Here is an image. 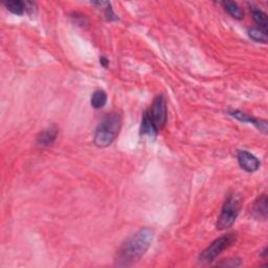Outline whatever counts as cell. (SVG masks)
I'll use <instances>...</instances> for the list:
<instances>
[{"instance_id":"6da1fadb","label":"cell","mask_w":268,"mask_h":268,"mask_svg":"<svg viewBox=\"0 0 268 268\" xmlns=\"http://www.w3.org/2000/svg\"><path fill=\"white\" fill-rule=\"evenodd\" d=\"M154 239V232L150 228H142L131 235L115 255V263L118 266H130L139 261L150 249Z\"/></svg>"},{"instance_id":"7a4b0ae2","label":"cell","mask_w":268,"mask_h":268,"mask_svg":"<svg viewBox=\"0 0 268 268\" xmlns=\"http://www.w3.org/2000/svg\"><path fill=\"white\" fill-rule=\"evenodd\" d=\"M121 127V116L117 112L107 114L101 124L97 126L93 142L99 148H106L110 146L117 137Z\"/></svg>"},{"instance_id":"3957f363","label":"cell","mask_w":268,"mask_h":268,"mask_svg":"<svg viewBox=\"0 0 268 268\" xmlns=\"http://www.w3.org/2000/svg\"><path fill=\"white\" fill-rule=\"evenodd\" d=\"M237 240V234L231 233L214 240L211 244L199 255L198 261L202 264H209L216 260L225 250L230 249Z\"/></svg>"},{"instance_id":"277c9868","label":"cell","mask_w":268,"mask_h":268,"mask_svg":"<svg viewBox=\"0 0 268 268\" xmlns=\"http://www.w3.org/2000/svg\"><path fill=\"white\" fill-rule=\"evenodd\" d=\"M241 208V200L237 196V195L233 194L225 200L221 213L218 217L217 220V229L219 231H223L229 228H231L234 222L236 221V219L239 215Z\"/></svg>"},{"instance_id":"5b68a950","label":"cell","mask_w":268,"mask_h":268,"mask_svg":"<svg viewBox=\"0 0 268 268\" xmlns=\"http://www.w3.org/2000/svg\"><path fill=\"white\" fill-rule=\"evenodd\" d=\"M148 112L156 129L158 131L161 130L166 126L168 119L167 101L162 94H159L155 97L152 103V106Z\"/></svg>"},{"instance_id":"8992f818","label":"cell","mask_w":268,"mask_h":268,"mask_svg":"<svg viewBox=\"0 0 268 268\" xmlns=\"http://www.w3.org/2000/svg\"><path fill=\"white\" fill-rule=\"evenodd\" d=\"M237 158L240 167L244 170V171L250 173L258 171L261 166L260 160L254 154L250 153L246 150H239Z\"/></svg>"},{"instance_id":"52a82bcc","label":"cell","mask_w":268,"mask_h":268,"mask_svg":"<svg viewBox=\"0 0 268 268\" xmlns=\"http://www.w3.org/2000/svg\"><path fill=\"white\" fill-rule=\"evenodd\" d=\"M267 214H268V199L267 196L261 195V196L254 202L252 207V215L254 218L258 219L260 221L267 220Z\"/></svg>"},{"instance_id":"ba28073f","label":"cell","mask_w":268,"mask_h":268,"mask_svg":"<svg viewBox=\"0 0 268 268\" xmlns=\"http://www.w3.org/2000/svg\"><path fill=\"white\" fill-rule=\"evenodd\" d=\"M234 118L240 120V121H244V123H250L256 126L258 129H260L263 133L267 132V121L266 120H258L255 117L242 112L240 110H231L229 112Z\"/></svg>"},{"instance_id":"9c48e42d","label":"cell","mask_w":268,"mask_h":268,"mask_svg":"<svg viewBox=\"0 0 268 268\" xmlns=\"http://www.w3.org/2000/svg\"><path fill=\"white\" fill-rule=\"evenodd\" d=\"M59 133V129L57 126H51L41 133H39L37 137V145H39L40 147H50L52 146L55 140L57 139Z\"/></svg>"},{"instance_id":"30bf717a","label":"cell","mask_w":268,"mask_h":268,"mask_svg":"<svg viewBox=\"0 0 268 268\" xmlns=\"http://www.w3.org/2000/svg\"><path fill=\"white\" fill-rule=\"evenodd\" d=\"M158 133V130L154 126L153 121L149 115V112H145L141 120V126H140V134L142 136H148V137H155Z\"/></svg>"},{"instance_id":"8fae6325","label":"cell","mask_w":268,"mask_h":268,"mask_svg":"<svg viewBox=\"0 0 268 268\" xmlns=\"http://www.w3.org/2000/svg\"><path fill=\"white\" fill-rule=\"evenodd\" d=\"M222 6L223 8L225 9V11L235 19L237 20H241L244 18V12H243V10L238 6L237 3H234V2H223L222 3Z\"/></svg>"},{"instance_id":"7c38bea8","label":"cell","mask_w":268,"mask_h":268,"mask_svg":"<svg viewBox=\"0 0 268 268\" xmlns=\"http://www.w3.org/2000/svg\"><path fill=\"white\" fill-rule=\"evenodd\" d=\"M91 106L95 109H100L104 107L107 103V94L104 90L97 89L93 92L91 96Z\"/></svg>"},{"instance_id":"4fadbf2b","label":"cell","mask_w":268,"mask_h":268,"mask_svg":"<svg viewBox=\"0 0 268 268\" xmlns=\"http://www.w3.org/2000/svg\"><path fill=\"white\" fill-rule=\"evenodd\" d=\"M6 8L15 15H23L27 12V5L23 2H19V0H13V2H7L4 4Z\"/></svg>"},{"instance_id":"5bb4252c","label":"cell","mask_w":268,"mask_h":268,"mask_svg":"<svg viewBox=\"0 0 268 268\" xmlns=\"http://www.w3.org/2000/svg\"><path fill=\"white\" fill-rule=\"evenodd\" d=\"M248 34L251 39L256 42L266 43L267 42V31H264L260 28H251L248 31Z\"/></svg>"},{"instance_id":"9a60e30c","label":"cell","mask_w":268,"mask_h":268,"mask_svg":"<svg viewBox=\"0 0 268 268\" xmlns=\"http://www.w3.org/2000/svg\"><path fill=\"white\" fill-rule=\"evenodd\" d=\"M253 18L255 20V22L258 24L259 28L264 30V31H267V15L261 11L260 9H257V8H254L253 10Z\"/></svg>"},{"instance_id":"2e32d148","label":"cell","mask_w":268,"mask_h":268,"mask_svg":"<svg viewBox=\"0 0 268 268\" xmlns=\"http://www.w3.org/2000/svg\"><path fill=\"white\" fill-rule=\"evenodd\" d=\"M241 265V261L238 258H232L224 260L222 263L219 264V266H226V267H237Z\"/></svg>"},{"instance_id":"e0dca14e","label":"cell","mask_w":268,"mask_h":268,"mask_svg":"<svg viewBox=\"0 0 268 268\" xmlns=\"http://www.w3.org/2000/svg\"><path fill=\"white\" fill-rule=\"evenodd\" d=\"M100 63H101L104 67H107L108 64H109V61H108L105 57H101V58H100Z\"/></svg>"}]
</instances>
